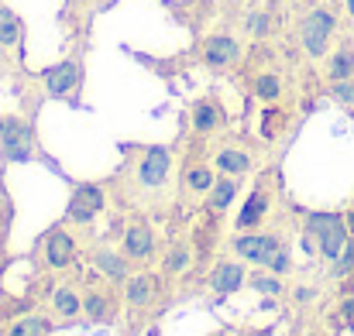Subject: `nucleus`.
Returning <instances> with one entry per match:
<instances>
[{
  "label": "nucleus",
  "mask_w": 354,
  "mask_h": 336,
  "mask_svg": "<svg viewBox=\"0 0 354 336\" xmlns=\"http://www.w3.org/2000/svg\"><path fill=\"white\" fill-rule=\"evenodd\" d=\"M306 230L313 237H320V254L330 261H337V254L348 247V226L337 213H313L306 220Z\"/></svg>",
  "instance_id": "f257e3e1"
},
{
  "label": "nucleus",
  "mask_w": 354,
  "mask_h": 336,
  "mask_svg": "<svg viewBox=\"0 0 354 336\" xmlns=\"http://www.w3.org/2000/svg\"><path fill=\"white\" fill-rule=\"evenodd\" d=\"M0 148H3V155L10 158V161H31V155H35V134H31V127L28 123H21V120H0Z\"/></svg>",
  "instance_id": "f03ea898"
},
{
  "label": "nucleus",
  "mask_w": 354,
  "mask_h": 336,
  "mask_svg": "<svg viewBox=\"0 0 354 336\" xmlns=\"http://www.w3.org/2000/svg\"><path fill=\"white\" fill-rule=\"evenodd\" d=\"M330 31H334V14H330V10H313V14L306 17V24H303V45H306V52H310L313 59H320V55L327 52Z\"/></svg>",
  "instance_id": "7ed1b4c3"
},
{
  "label": "nucleus",
  "mask_w": 354,
  "mask_h": 336,
  "mask_svg": "<svg viewBox=\"0 0 354 336\" xmlns=\"http://www.w3.org/2000/svg\"><path fill=\"white\" fill-rule=\"evenodd\" d=\"M100 206H104V192L97 186H83V189H76V196L69 203V217L80 220V224H86L93 213H100Z\"/></svg>",
  "instance_id": "20e7f679"
},
{
  "label": "nucleus",
  "mask_w": 354,
  "mask_h": 336,
  "mask_svg": "<svg viewBox=\"0 0 354 336\" xmlns=\"http://www.w3.org/2000/svg\"><path fill=\"white\" fill-rule=\"evenodd\" d=\"M76 83H80V66L76 62H62V66H52L45 72V86H48L52 97H66Z\"/></svg>",
  "instance_id": "39448f33"
},
{
  "label": "nucleus",
  "mask_w": 354,
  "mask_h": 336,
  "mask_svg": "<svg viewBox=\"0 0 354 336\" xmlns=\"http://www.w3.org/2000/svg\"><path fill=\"white\" fill-rule=\"evenodd\" d=\"M169 151L165 148H151L148 155H145V161H141V182L145 186H162L165 179H169Z\"/></svg>",
  "instance_id": "423d86ee"
},
{
  "label": "nucleus",
  "mask_w": 354,
  "mask_h": 336,
  "mask_svg": "<svg viewBox=\"0 0 354 336\" xmlns=\"http://www.w3.org/2000/svg\"><path fill=\"white\" fill-rule=\"evenodd\" d=\"M237 250H241L244 257L258 261V264H268L272 254L279 250V240H275V237H241V240H237Z\"/></svg>",
  "instance_id": "0eeeda50"
},
{
  "label": "nucleus",
  "mask_w": 354,
  "mask_h": 336,
  "mask_svg": "<svg viewBox=\"0 0 354 336\" xmlns=\"http://www.w3.org/2000/svg\"><path fill=\"white\" fill-rule=\"evenodd\" d=\"M207 62L210 66H231L237 59V41L234 38H224V34H217V38H210L207 41Z\"/></svg>",
  "instance_id": "6e6552de"
},
{
  "label": "nucleus",
  "mask_w": 354,
  "mask_h": 336,
  "mask_svg": "<svg viewBox=\"0 0 354 336\" xmlns=\"http://www.w3.org/2000/svg\"><path fill=\"white\" fill-rule=\"evenodd\" d=\"M45 257H48L52 268L69 264V257H73V237H69V233H52V237H48V250H45Z\"/></svg>",
  "instance_id": "1a4fd4ad"
},
{
  "label": "nucleus",
  "mask_w": 354,
  "mask_h": 336,
  "mask_svg": "<svg viewBox=\"0 0 354 336\" xmlns=\"http://www.w3.org/2000/svg\"><path fill=\"white\" fill-rule=\"evenodd\" d=\"M124 240H127V254H134V257L151 254V233H148L145 226H131Z\"/></svg>",
  "instance_id": "9d476101"
},
{
  "label": "nucleus",
  "mask_w": 354,
  "mask_h": 336,
  "mask_svg": "<svg viewBox=\"0 0 354 336\" xmlns=\"http://www.w3.org/2000/svg\"><path fill=\"white\" fill-rule=\"evenodd\" d=\"M354 76V52L351 48H341L334 59H330V79L341 83V79H351Z\"/></svg>",
  "instance_id": "9b49d317"
},
{
  "label": "nucleus",
  "mask_w": 354,
  "mask_h": 336,
  "mask_svg": "<svg viewBox=\"0 0 354 336\" xmlns=\"http://www.w3.org/2000/svg\"><path fill=\"white\" fill-rule=\"evenodd\" d=\"M241 268L237 264H224V268H217V275H214V288L217 292H237L241 288Z\"/></svg>",
  "instance_id": "f8f14e48"
},
{
  "label": "nucleus",
  "mask_w": 354,
  "mask_h": 336,
  "mask_svg": "<svg viewBox=\"0 0 354 336\" xmlns=\"http://www.w3.org/2000/svg\"><path fill=\"white\" fill-rule=\"evenodd\" d=\"M217 123H221V110L214 103H196V110H193V127L196 130H214Z\"/></svg>",
  "instance_id": "ddd939ff"
},
{
  "label": "nucleus",
  "mask_w": 354,
  "mask_h": 336,
  "mask_svg": "<svg viewBox=\"0 0 354 336\" xmlns=\"http://www.w3.org/2000/svg\"><path fill=\"white\" fill-rule=\"evenodd\" d=\"M261 217H265V196H261V192H254V196L244 203V213L237 217V224L241 226H254Z\"/></svg>",
  "instance_id": "4468645a"
},
{
  "label": "nucleus",
  "mask_w": 354,
  "mask_h": 336,
  "mask_svg": "<svg viewBox=\"0 0 354 336\" xmlns=\"http://www.w3.org/2000/svg\"><path fill=\"white\" fill-rule=\"evenodd\" d=\"M127 299H131L134 306L151 302V281H148V278H131V281H127Z\"/></svg>",
  "instance_id": "2eb2a0df"
},
{
  "label": "nucleus",
  "mask_w": 354,
  "mask_h": 336,
  "mask_svg": "<svg viewBox=\"0 0 354 336\" xmlns=\"http://www.w3.org/2000/svg\"><path fill=\"white\" fill-rule=\"evenodd\" d=\"M21 34V24L10 10H0V45H14Z\"/></svg>",
  "instance_id": "dca6fc26"
},
{
  "label": "nucleus",
  "mask_w": 354,
  "mask_h": 336,
  "mask_svg": "<svg viewBox=\"0 0 354 336\" xmlns=\"http://www.w3.org/2000/svg\"><path fill=\"white\" fill-rule=\"evenodd\" d=\"M217 165H221V168H227V172H248V165H251V161H248L241 151H221Z\"/></svg>",
  "instance_id": "f3484780"
},
{
  "label": "nucleus",
  "mask_w": 354,
  "mask_h": 336,
  "mask_svg": "<svg viewBox=\"0 0 354 336\" xmlns=\"http://www.w3.org/2000/svg\"><path fill=\"white\" fill-rule=\"evenodd\" d=\"M254 90H258V97H261V100H275V97H279V90H282V83H279V76H261Z\"/></svg>",
  "instance_id": "a211bd4d"
},
{
  "label": "nucleus",
  "mask_w": 354,
  "mask_h": 336,
  "mask_svg": "<svg viewBox=\"0 0 354 336\" xmlns=\"http://www.w3.org/2000/svg\"><path fill=\"white\" fill-rule=\"evenodd\" d=\"M234 192H237L234 182H221V186H217V192H214V199H210V206H214V210H224V206L234 199Z\"/></svg>",
  "instance_id": "6ab92c4d"
},
{
  "label": "nucleus",
  "mask_w": 354,
  "mask_h": 336,
  "mask_svg": "<svg viewBox=\"0 0 354 336\" xmlns=\"http://www.w3.org/2000/svg\"><path fill=\"white\" fill-rule=\"evenodd\" d=\"M45 333V323L41 319H21L14 330H10V336H41Z\"/></svg>",
  "instance_id": "aec40b11"
},
{
  "label": "nucleus",
  "mask_w": 354,
  "mask_h": 336,
  "mask_svg": "<svg viewBox=\"0 0 354 336\" xmlns=\"http://www.w3.org/2000/svg\"><path fill=\"white\" fill-rule=\"evenodd\" d=\"M248 31L258 34V38L268 34V31H272V17H268V14H251V17H248Z\"/></svg>",
  "instance_id": "412c9836"
},
{
  "label": "nucleus",
  "mask_w": 354,
  "mask_h": 336,
  "mask_svg": "<svg viewBox=\"0 0 354 336\" xmlns=\"http://www.w3.org/2000/svg\"><path fill=\"white\" fill-rule=\"evenodd\" d=\"M55 309H59L62 316H73V313L80 309V299H76L73 292H59V295H55Z\"/></svg>",
  "instance_id": "4be33fe9"
},
{
  "label": "nucleus",
  "mask_w": 354,
  "mask_h": 336,
  "mask_svg": "<svg viewBox=\"0 0 354 336\" xmlns=\"http://www.w3.org/2000/svg\"><path fill=\"white\" fill-rule=\"evenodd\" d=\"M100 268H104V275H111V278H124L127 271H124V261L114 257V254H104L100 257Z\"/></svg>",
  "instance_id": "5701e85b"
},
{
  "label": "nucleus",
  "mask_w": 354,
  "mask_h": 336,
  "mask_svg": "<svg viewBox=\"0 0 354 336\" xmlns=\"http://www.w3.org/2000/svg\"><path fill=\"white\" fill-rule=\"evenodd\" d=\"M351 268H354V244L348 240V247H344V250L337 254V268H334V271H337V278H344V275H348Z\"/></svg>",
  "instance_id": "b1692460"
},
{
  "label": "nucleus",
  "mask_w": 354,
  "mask_h": 336,
  "mask_svg": "<svg viewBox=\"0 0 354 336\" xmlns=\"http://www.w3.org/2000/svg\"><path fill=\"white\" fill-rule=\"evenodd\" d=\"M334 100H341V103L354 107V83H348V79L334 83Z\"/></svg>",
  "instance_id": "393cba45"
},
{
  "label": "nucleus",
  "mask_w": 354,
  "mask_h": 336,
  "mask_svg": "<svg viewBox=\"0 0 354 336\" xmlns=\"http://www.w3.org/2000/svg\"><path fill=\"white\" fill-rule=\"evenodd\" d=\"M189 186H193V189H210L214 179H210L207 168H193V172H189Z\"/></svg>",
  "instance_id": "a878e982"
},
{
  "label": "nucleus",
  "mask_w": 354,
  "mask_h": 336,
  "mask_svg": "<svg viewBox=\"0 0 354 336\" xmlns=\"http://www.w3.org/2000/svg\"><path fill=\"white\" fill-rule=\"evenodd\" d=\"M86 313H90L93 319H104V316H107V302H104L100 295H86Z\"/></svg>",
  "instance_id": "bb28decb"
},
{
  "label": "nucleus",
  "mask_w": 354,
  "mask_h": 336,
  "mask_svg": "<svg viewBox=\"0 0 354 336\" xmlns=\"http://www.w3.org/2000/svg\"><path fill=\"white\" fill-rule=\"evenodd\" d=\"M251 285H254L258 292H268V295H279V281H272V278H251Z\"/></svg>",
  "instance_id": "cd10ccee"
},
{
  "label": "nucleus",
  "mask_w": 354,
  "mask_h": 336,
  "mask_svg": "<svg viewBox=\"0 0 354 336\" xmlns=\"http://www.w3.org/2000/svg\"><path fill=\"white\" fill-rule=\"evenodd\" d=\"M183 264H186V250L176 247V250L169 254V268H172V271H183Z\"/></svg>",
  "instance_id": "c85d7f7f"
},
{
  "label": "nucleus",
  "mask_w": 354,
  "mask_h": 336,
  "mask_svg": "<svg viewBox=\"0 0 354 336\" xmlns=\"http://www.w3.org/2000/svg\"><path fill=\"white\" fill-rule=\"evenodd\" d=\"M268 268H272V271H289V257H286L282 250H275L272 261H268Z\"/></svg>",
  "instance_id": "c756f323"
},
{
  "label": "nucleus",
  "mask_w": 354,
  "mask_h": 336,
  "mask_svg": "<svg viewBox=\"0 0 354 336\" xmlns=\"http://www.w3.org/2000/svg\"><path fill=\"white\" fill-rule=\"evenodd\" d=\"M275 120H279V113L275 110L265 113V137H272V134H275Z\"/></svg>",
  "instance_id": "7c9ffc66"
},
{
  "label": "nucleus",
  "mask_w": 354,
  "mask_h": 336,
  "mask_svg": "<svg viewBox=\"0 0 354 336\" xmlns=\"http://www.w3.org/2000/svg\"><path fill=\"white\" fill-rule=\"evenodd\" d=\"M296 299H299V302H310V299H313V292H310V288H299V292H296Z\"/></svg>",
  "instance_id": "2f4dec72"
},
{
  "label": "nucleus",
  "mask_w": 354,
  "mask_h": 336,
  "mask_svg": "<svg viewBox=\"0 0 354 336\" xmlns=\"http://www.w3.org/2000/svg\"><path fill=\"white\" fill-rule=\"evenodd\" d=\"M348 10H351V17H354V0H348Z\"/></svg>",
  "instance_id": "473e14b6"
},
{
  "label": "nucleus",
  "mask_w": 354,
  "mask_h": 336,
  "mask_svg": "<svg viewBox=\"0 0 354 336\" xmlns=\"http://www.w3.org/2000/svg\"><path fill=\"white\" fill-rule=\"evenodd\" d=\"M348 224H351V230H354V213H348Z\"/></svg>",
  "instance_id": "72a5a7b5"
}]
</instances>
